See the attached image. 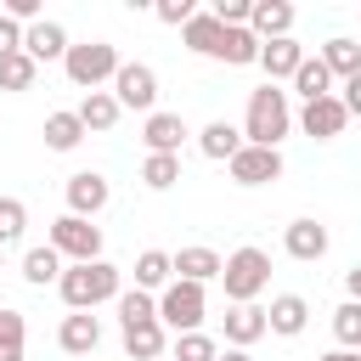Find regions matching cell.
I'll return each mask as SVG.
<instances>
[{
	"mask_svg": "<svg viewBox=\"0 0 361 361\" xmlns=\"http://www.w3.org/2000/svg\"><path fill=\"white\" fill-rule=\"evenodd\" d=\"M23 226H28L23 197H0V243H17V237H23Z\"/></svg>",
	"mask_w": 361,
	"mask_h": 361,
	"instance_id": "36",
	"label": "cell"
},
{
	"mask_svg": "<svg viewBox=\"0 0 361 361\" xmlns=\"http://www.w3.org/2000/svg\"><path fill=\"white\" fill-rule=\"evenodd\" d=\"M322 62H327V73H333V79H355V73H361V39L333 34V39L322 45Z\"/></svg>",
	"mask_w": 361,
	"mask_h": 361,
	"instance_id": "22",
	"label": "cell"
},
{
	"mask_svg": "<svg viewBox=\"0 0 361 361\" xmlns=\"http://www.w3.org/2000/svg\"><path fill=\"white\" fill-rule=\"evenodd\" d=\"M265 322H271V333L299 338V333H305V322H310V305H305L299 293H276V299H271V310H265Z\"/></svg>",
	"mask_w": 361,
	"mask_h": 361,
	"instance_id": "19",
	"label": "cell"
},
{
	"mask_svg": "<svg viewBox=\"0 0 361 361\" xmlns=\"http://www.w3.org/2000/svg\"><path fill=\"white\" fill-rule=\"evenodd\" d=\"M197 147H203V158H214V164H231L248 141H243V130L237 124H226V118H214V124H203V135H197Z\"/></svg>",
	"mask_w": 361,
	"mask_h": 361,
	"instance_id": "18",
	"label": "cell"
},
{
	"mask_svg": "<svg viewBox=\"0 0 361 361\" xmlns=\"http://www.w3.org/2000/svg\"><path fill=\"white\" fill-rule=\"evenodd\" d=\"M316 361H361L355 350H327V355H316Z\"/></svg>",
	"mask_w": 361,
	"mask_h": 361,
	"instance_id": "41",
	"label": "cell"
},
{
	"mask_svg": "<svg viewBox=\"0 0 361 361\" xmlns=\"http://www.w3.org/2000/svg\"><path fill=\"white\" fill-rule=\"evenodd\" d=\"M248 28L259 34V45H265V39H288V34H293V6H288V0H254Z\"/></svg>",
	"mask_w": 361,
	"mask_h": 361,
	"instance_id": "14",
	"label": "cell"
},
{
	"mask_svg": "<svg viewBox=\"0 0 361 361\" xmlns=\"http://www.w3.org/2000/svg\"><path fill=\"white\" fill-rule=\"evenodd\" d=\"M62 271H68V265H62V254H56L51 243H39V248H28V254H23V276H28L34 288H45V282H62Z\"/></svg>",
	"mask_w": 361,
	"mask_h": 361,
	"instance_id": "26",
	"label": "cell"
},
{
	"mask_svg": "<svg viewBox=\"0 0 361 361\" xmlns=\"http://www.w3.org/2000/svg\"><path fill=\"white\" fill-rule=\"evenodd\" d=\"M282 248H288L293 259H305V265H310V259H322V254H327V226H322V220H293V226L282 231Z\"/></svg>",
	"mask_w": 361,
	"mask_h": 361,
	"instance_id": "15",
	"label": "cell"
},
{
	"mask_svg": "<svg viewBox=\"0 0 361 361\" xmlns=\"http://www.w3.org/2000/svg\"><path fill=\"white\" fill-rule=\"evenodd\" d=\"M164 322H147V327H124V355L130 361H164Z\"/></svg>",
	"mask_w": 361,
	"mask_h": 361,
	"instance_id": "25",
	"label": "cell"
},
{
	"mask_svg": "<svg viewBox=\"0 0 361 361\" xmlns=\"http://www.w3.org/2000/svg\"><path fill=\"white\" fill-rule=\"evenodd\" d=\"M197 17V6L192 0H158V23H169V28H186Z\"/></svg>",
	"mask_w": 361,
	"mask_h": 361,
	"instance_id": "37",
	"label": "cell"
},
{
	"mask_svg": "<svg viewBox=\"0 0 361 361\" xmlns=\"http://www.w3.org/2000/svg\"><path fill=\"white\" fill-rule=\"evenodd\" d=\"M265 333H271V322H265L259 305H231V310H226V344H231V350H248V344H259Z\"/></svg>",
	"mask_w": 361,
	"mask_h": 361,
	"instance_id": "13",
	"label": "cell"
},
{
	"mask_svg": "<svg viewBox=\"0 0 361 361\" xmlns=\"http://www.w3.org/2000/svg\"><path fill=\"white\" fill-rule=\"evenodd\" d=\"M299 62H305V45L288 34V39H265L259 45V68H265V85H276V79H293L299 73Z\"/></svg>",
	"mask_w": 361,
	"mask_h": 361,
	"instance_id": "12",
	"label": "cell"
},
{
	"mask_svg": "<svg viewBox=\"0 0 361 361\" xmlns=\"http://www.w3.org/2000/svg\"><path fill=\"white\" fill-rule=\"evenodd\" d=\"M226 169L237 186H265V180H282V152L276 147H243Z\"/></svg>",
	"mask_w": 361,
	"mask_h": 361,
	"instance_id": "8",
	"label": "cell"
},
{
	"mask_svg": "<svg viewBox=\"0 0 361 361\" xmlns=\"http://www.w3.org/2000/svg\"><path fill=\"white\" fill-rule=\"evenodd\" d=\"M141 141H147V152L180 158V141H186V118H180V113H147V124H141Z\"/></svg>",
	"mask_w": 361,
	"mask_h": 361,
	"instance_id": "11",
	"label": "cell"
},
{
	"mask_svg": "<svg viewBox=\"0 0 361 361\" xmlns=\"http://www.w3.org/2000/svg\"><path fill=\"white\" fill-rule=\"evenodd\" d=\"M118 322H124V327H147V322H158V299L141 293V288L118 293Z\"/></svg>",
	"mask_w": 361,
	"mask_h": 361,
	"instance_id": "30",
	"label": "cell"
},
{
	"mask_svg": "<svg viewBox=\"0 0 361 361\" xmlns=\"http://www.w3.org/2000/svg\"><path fill=\"white\" fill-rule=\"evenodd\" d=\"M56 288H62V305H68V310H96V305H107V299H118V293H124V282H118V265H107V259L68 265Z\"/></svg>",
	"mask_w": 361,
	"mask_h": 361,
	"instance_id": "2",
	"label": "cell"
},
{
	"mask_svg": "<svg viewBox=\"0 0 361 361\" xmlns=\"http://www.w3.org/2000/svg\"><path fill=\"white\" fill-rule=\"evenodd\" d=\"M85 135H90V130L79 124V113H51V118H45V147H51V152H73Z\"/></svg>",
	"mask_w": 361,
	"mask_h": 361,
	"instance_id": "29",
	"label": "cell"
},
{
	"mask_svg": "<svg viewBox=\"0 0 361 361\" xmlns=\"http://www.w3.org/2000/svg\"><path fill=\"white\" fill-rule=\"evenodd\" d=\"M175 282V254H164V248H147V254H135V288L141 293H152V288H169Z\"/></svg>",
	"mask_w": 361,
	"mask_h": 361,
	"instance_id": "21",
	"label": "cell"
},
{
	"mask_svg": "<svg viewBox=\"0 0 361 361\" xmlns=\"http://www.w3.org/2000/svg\"><path fill=\"white\" fill-rule=\"evenodd\" d=\"M0 265H6V243H0Z\"/></svg>",
	"mask_w": 361,
	"mask_h": 361,
	"instance_id": "43",
	"label": "cell"
},
{
	"mask_svg": "<svg viewBox=\"0 0 361 361\" xmlns=\"http://www.w3.org/2000/svg\"><path fill=\"white\" fill-rule=\"evenodd\" d=\"M23 34H28V28H23V23H11V17H6V11H0V62H6V56H17V51H23Z\"/></svg>",
	"mask_w": 361,
	"mask_h": 361,
	"instance_id": "38",
	"label": "cell"
},
{
	"mask_svg": "<svg viewBox=\"0 0 361 361\" xmlns=\"http://www.w3.org/2000/svg\"><path fill=\"white\" fill-rule=\"evenodd\" d=\"M288 130H293V107H288V90H276V85H259V90H248L243 141H248V147H276Z\"/></svg>",
	"mask_w": 361,
	"mask_h": 361,
	"instance_id": "1",
	"label": "cell"
},
{
	"mask_svg": "<svg viewBox=\"0 0 361 361\" xmlns=\"http://www.w3.org/2000/svg\"><path fill=\"white\" fill-rule=\"evenodd\" d=\"M73 113H79V124H85V130H113L124 107H118V96H113V90H90Z\"/></svg>",
	"mask_w": 361,
	"mask_h": 361,
	"instance_id": "24",
	"label": "cell"
},
{
	"mask_svg": "<svg viewBox=\"0 0 361 361\" xmlns=\"http://www.w3.org/2000/svg\"><path fill=\"white\" fill-rule=\"evenodd\" d=\"M169 361H220V344L209 333H175V355Z\"/></svg>",
	"mask_w": 361,
	"mask_h": 361,
	"instance_id": "34",
	"label": "cell"
},
{
	"mask_svg": "<svg viewBox=\"0 0 361 361\" xmlns=\"http://www.w3.org/2000/svg\"><path fill=\"white\" fill-rule=\"evenodd\" d=\"M333 338H338V350H361V305L355 299H344L333 310Z\"/></svg>",
	"mask_w": 361,
	"mask_h": 361,
	"instance_id": "32",
	"label": "cell"
},
{
	"mask_svg": "<svg viewBox=\"0 0 361 361\" xmlns=\"http://www.w3.org/2000/svg\"><path fill=\"white\" fill-rule=\"evenodd\" d=\"M23 316L17 310H0V361H23Z\"/></svg>",
	"mask_w": 361,
	"mask_h": 361,
	"instance_id": "35",
	"label": "cell"
},
{
	"mask_svg": "<svg viewBox=\"0 0 361 361\" xmlns=\"http://www.w3.org/2000/svg\"><path fill=\"white\" fill-rule=\"evenodd\" d=\"M293 90H299L305 102L333 96V73H327V62H322V56H305V62H299V73H293Z\"/></svg>",
	"mask_w": 361,
	"mask_h": 361,
	"instance_id": "28",
	"label": "cell"
},
{
	"mask_svg": "<svg viewBox=\"0 0 361 361\" xmlns=\"http://www.w3.org/2000/svg\"><path fill=\"white\" fill-rule=\"evenodd\" d=\"M113 96H118V107L158 113V107H152V102H158V73H152L147 62H124V68L113 73Z\"/></svg>",
	"mask_w": 361,
	"mask_h": 361,
	"instance_id": "7",
	"label": "cell"
},
{
	"mask_svg": "<svg viewBox=\"0 0 361 361\" xmlns=\"http://www.w3.org/2000/svg\"><path fill=\"white\" fill-rule=\"evenodd\" d=\"M355 355H361V350H355Z\"/></svg>",
	"mask_w": 361,
	"mask_h": 361,
	"instance_id": "44",
	"label": "cell"
},
{
	"mask_svg": "<svg viewBox=\"0 0 361 361\" xmlns=\"http://www.w3.org/2000/svg\"><path fill=\"white\" fill-rule=\"evenodd\" d=\"M220 282H226V299H231V305H254V299L265 293V282H271V254H265V248H237V254L226 259Z\"/></svg>",
	"mask_w": 361,
	"mask_h": 361,
	"instance_id": "3",
	"label": "cell"
},
{
	"mask_svg": "<svg viewBox=\"0 0 361 361\" xmlns=\"http://www.w3.org/2000/svg\"><path fill=\"white\" fill-rule=\"evenodd\" d=\"M62 259H73V265H90V259H102V226H90V220H79V214H62V220H51V237H45Z\"/></svg>",
	"mask_w": 361,
	"mask_h": 361,
	"instance_id": "6",
	"label": "cell"
},
{
	"mask_svg": "<svg viewBox=\"0 0 361 361\" xmlns=\"http://www.w3.org/2000/svg\"><path fill=\"white\" fill-rule=\"evenodd\" d=\"M175 180H180V158L147 152V164H141V186H152V192H169Z\"/></svg>",
	"mask_w": 361,
	"mask_h": 361,
	"instance_id": "31",
	"label": "cell"
},
{
	"mask_svg": "<svg viewBox=\"0 0 361 361\" xmlns=\"http://www.w3.org/2000/svg\"><path fill=\"white\" fill-rule=\"evenodd\" d=\"M338 102H344V113H350V118H361V73H355V79H344V96H338Z\"/></svg>",
	"mask_w": 361,
	"mask_h": 361,
	"instance_id": "39",
	"label": "cell"
},
{
	"mask_svg": "<svg viewBox=\"0 0 361 361\" xmlns=\"http://www.w3.org/2000/svg\"><path fill=\"white\" fill-rule=\"evenodd\" d=\"M68 214H79V220H90V214H102L107 209V175H96V169H79V175H68Z\"/></svg>",
	"mask_w": 361,
	"mask_h": 361,
	"instance_id": "9",
	"label": "cell"
},
{
	"mask_svg": "<svg viewBox=\"0 0 361 361\" xmlns=\"http://www.w3.org/2000/svg\"><path fill=\"white\" fill-rule=\"evenodd\" d=\"M62 68H68V79H73L79 90H102L124 62H118V51H113L107 39H85V45H68Z\"/></svg>",
	"mask_w": 361,
	"mask_h": 361,
	"instance_id": "4",
	"label": "cell"
},
{
	"mask_svg": "<svg viewBox=\"0 0 361 361\" xmlns=\"http://www.w3.org/2000/svg\"><path fill=\"white\" fill-rule=\"evenodd\" d=\"M34 73H39V62H34L28 51H17V56H6V62H0V90H28V85H34Z\"/></svg>",
	"mask_w": 361,
	"mask_h": 361,
	"instance_id": "33",
	"label": "cell"
},
{
	"mask_svg": "<svg viewBox=\"0 0 361 361\" xmlns=\"http://www.w3.org/2000/svg\"><path fill=\"white\" fill-rule=\"evenodd\" d=\"M214 56L231 62V68H248V62H259V34L254 28H220V51Z\"/></svg>",
	"mask_w": 361,
	"mask_h": 361,
	"instance_id": "23",
	"label": "cell"
},
{
	"mask_svg": "<svg viewBox=\"0 0 361 361\" xmlns=\"http://www.w3.org/2000/svg\"><path fill=\"white\" fill-rule=\"evenodd\" d=\"M344 293L361 305V265H350V271H344Z\"/></svg>",
	"mask_w": 361,
	"mask_h": 361,
	"instance_id": "40",
	"label": "cell"
},
{
	"mask_svg": "<svg viewBox=\"0 0 361 361\" xmlns=\"http://www.w3.org/2000/svg\"><path fill=\"white\" fill-rule=\"evenodd\" d=\"M180 39H186V51L214 56V51H220V17H214V11H197V17L180 28Z\"/></svg>",
	"mask_w": 361,
	"mask_h": 361,
	"instance_id": "27",
	"label": "cell"
},
{
	"mask_svg": "<svg viewBox=\"0 0 361 361\" xmlns=\"http://www.w3.org/2000/svg\"><path fill=\"white\" fill-rule=\"evenodd\" d=\"M23 51L34 56V62H51V56H68V28L62 23H51V17H39L28 34H23Z\"/></svg>",
	"mask_w": 361,
	"mask_h": 361,
	"instance_id": "17",
	"label": "cell"
},
{
	"mask_svg": "<svg viewBox=\"0 0 361 361\" xmlns=\"http://www.w3.org/2000/svg\"><path fill=\"white\" fill-rule=\"evenodd\" d=\"M56 344H62L68 355H90V350L102 344V322H96L90 310H73V316H62V333H56Z\"/></svg>",
	"mask_w": 361,
	"mask_h": 361,
	"instance_id": "16",
	"label": "cell"
},
{
	"mask_svg": "<svg viewBox=\"0 0 361 361\" xmlns=\"http://www.w3.org/2000/svg\"><path fill=\"white\" fill-rule=\"evenodd\" d=\"M203 310H209L203 282H180V276H175V282L158 293V322L175 327V333H197V327H203Z\"/></svg>",
	"mask_w": 361,
	"mask_h": 361,
	"instance_id": "5",
	"label": "cell"
},
{
	"mask_svg": "<svg viewBox=\"0 0 361 361\" xmlns=\"http://www.w3.org/2000/svg\"><path fill=\"white\" fill-rule=\"evenodd\" d=\"M220 361H254L248 350H220Z\"/></svg>",
	"mask_w": 361,
	"mask_h": 361,
	"instance_id": "42",
	"label": "cell"
},
{
	"mask_svg": "<svg viewBox=\"0 0 361 361\" xmlns=\"http://www.w3.org/2000/svg\"><path fill=\"white\" fill-rule=\"evenodd\" d=\"M344 124H350V113H344V102H338V96L305 102V113H299V130H305V135H316V141H333Z\"/></svg>",
	"mask_w": 361,
	"mask_h": 361,
	"instance_id": "10",
	"label": "cell"
},
{
	"mask_svg": "<svg viewBox=\"0 0 361 361\" xmlns=\"http://www.w3.org/2000/svg\"><path fill=\"white\" fill-rule=\"evenodd\" d=\"M220 271H226V259H220L214 248H203V243L175 254V276H180V282H214Z\"/></svg>",
	"mask_w": 361,
	"mask_h": 361,
	"instance_id": "20",
	"label": "cell"
}]
</instances>
